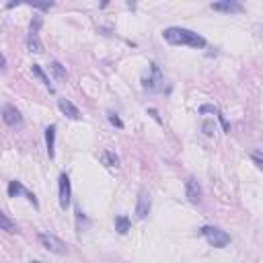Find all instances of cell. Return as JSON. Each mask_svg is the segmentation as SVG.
I'll return each mask as SVG.
<instances>
[{
    "mask_svg": "<svg viewBox=\"0 0 263 263\" xmlns=\"http://www.w3.org/2000/svg\"><path fill=\"white\" fill-rule=\"evenodd\" d=\"M162 37L171 45H189V47H206V39L198 35L196 31L183 29V27H169L162 31Z\"/></svg>",
    "mask_w": 263,
    "mask_h": 263,
    "instance_id": "1",
    "label": "cell"
},
{
    "mask_svg": "<svg viewBox=\"0 0 263 263\" xmlns=\"http://www.w3.org/2000/svg\"><path fill=\"white\" fill-rule=\"evenodd\" d=\"M202 236L208 241V245L210 247H214V249H224L228 243H230V236L222 230V228H218V226H202Z\"/></svg>",
    "mask_w": 263,
    "mask_h": 263,
    "instance_id": "2",
    "label": "cell"
},
{
    "mask_svg": "<svg viewBox=\"0 0 263 263\" xmlns=\"http://www.w3.org/2000/svg\"><path fill=\"white\" fill-rule=\"evenodd\" d=\"M37 241L39 245L50 251V253H56V255H64L66 253V243L62 238H58L56 234H50V232H39L37 234Z\"/></svg>",
    "mask_w": 263,
    "mask_h": 263,
    "instance_id": "3",
    "label": "cell"
},
{
    "mask_svg": "<svg viewBox=\"0 0 263 263\" xmlns=\"http://www.w3.org/2000/svg\"><path fill=\"white\" fill-rule=\"evenodd\" d=\"M0 115H3V122L9 126V128H21L23 126V115L17 107L13 105H5L0 109Z\"/></svg>",
    "mask_w": 263,
    "mask_h": 263,
    "instance_id": "4",
    "label": "cell"
},
{
    "mask_svg": "<svg viewBox=\"0 0 263 263\" xmlns=\"http://www.w3.org/2000/svg\"><path fill=\"white\" fill-rule=\"evenodd\" d=\"M150 206H152L150 194H148L146 189H140V192H138V200H136V218L144 220V218L150 214Z\"/></svg>",
    "mask_w": 263,
    "mask_h": 263,
    "instance_id": "5",
    "label": "cell"
},
{
    "mask_svg": "<svg viewBox=\"0 0 263 263\" xmlns=\"http://www.w3.org/2000/svg\"><path fill=\"white\" fill-rule=\"evenodd\" d=\"M58 185H60V206L66 210L70 206V198H72V187H70V177L66 173L60 175L58 179Z\"/></svg>",
    "mask_w": 263,
    "mask_h": 263,
    "instance_id": "6",
    "label": "cell"
},
{
    "mask_svg": "<svg viewBox=\"0 0 263 263\" xmlns=\"http://www.w3.org/2000/svg\"><path fill=\"white\" fill-rule=\"evenodd\" d=\"M160 82H162L160 68L156 64H150V76L144 80V89L146 91H158L160 89Z\"/></svg>",
    "mask_w": 263,
    "mask_h": 263,
    "instance_id": "7",
    "label": "cell"
},
{
    "mask_svg": "<svg viewBox=\"0 0 263 263\" xmlns=\"http://www.w3.org/2000/svg\"><path fill=\"white\" fill-rule=\"evenodd\" d=\"M9 196L11 198H17V196H25L35 208H39V202H37V198L31 194V192H27L23 185H21V181H11V185H9Z\"/></svg>",
    "mask_w": 263,
    "mask_h": 263,
    "instance_id": "8",
    "label": "cell"
},
{
    "mask_svg": "<svg viewBox=\"0 0 263 263\" xmlns=\"http://www.w3.org/2000/svg\"><path fill=\"white\" fill-rule=\"evenodd\" d=\"M185 196H187V200L192 204H200V200H202V187H200V183H198L196 177H189L185 181Z\"/></svg>",
    "mask_w": 263,
    "mask_h": 263,
    "instance_id": "9",
    "label": "cell"
},
{
    "mask_svg": "<svg viewBox=\"0 0 263 263\" xmlns=\"http://www.w3.org/2000/svg\"><path fill=\"white\" fill-rule=\"evenodd\" d=\"M212 11L224 13V15H234V13H243V7L238 3H230V0H226V3H214Z\"/></svg>",
    "mask_w": 263,
    "mask_h": 263,
    "instance_id": "10",
    "label": "cell"
},
{
    "mask_svg": "<svg viewBox=\"0 0 263 263\" xmlns=\"http://www.w3.org/2000/svg\"><path fill=\"white\" fill-rule=\"evenodd\" d=\"M58 107H60V111H62L66 117H70V119H80L78 107H74L68 99H58Z\"/></svg>",
    "mask_w": 263,
    "mask_h": 263,
    "instance_id": "11",
    "label": "cell"
},
{
    "mask_svg": "<svg viewBox=\"0 0 263 263\" xmlns=\"http://www.w3.org/2000/svg\"><path fill=\"white\" fill-rule=\"evenodd\" d=\"M45 146H47L50 158H54L56 156V126H47L45 128Z\"/></svg>",
    "mask_w": 263,
    "mask_h": 263,
    "instance_id": "12",
    "label": "cell"
},
{
    "mask_svg": "<svg viewBox=\"0 0 263 263\" xmlns=\"http://www.w3.org/2000/svg\"><path fill=\"white\" fill-rule=\"evenodd\" d=\"M0 230H5V232H9V234H15V232H19V228H17V224L0 210Z\"/></svg>",
    "mask_w": 263,
    "mask_h": 263,
    "instance_id": "13",
    "label": "cell"
},
{
    "mask_svg": "<svg viewBox=\"0 0 263 263\" xmlns=\"http://www.w3.org/2000/svg\"><path fill=\"white\" fill-rule=\"evenodd\" d=\"M50 70H52V74H54V78L56 80H60V82H64L66 78H68V72H66V68L58 62V60H54L52 64H50Z\"/></svg>",
    "mask_w": 263,
    "mask_h": 263,
    "instance_id": "14",
    "label": "cell"
},
{
    "mask_svg": "<svg viewBox=\"0 0 263 263\" xmlns=\"http://www.w3.org/2000/svg\"><path fill=\"white\" fill-rule=\"evenodd\" d=\"M101 162L105 164V166H119V156L115 154V152H111V150H103L101 152Z\"/></svg>",
    "mask_w": 263,
    "mask_h": 263,
    "instance_id": "15",
    "label": "cell"
},
{
    "mask_svg": "<svg viewBox=\"0 0 263 263\" xmlns=\"http://www.w3.org/2000/svg\"><path fill=\"white\" fill-rule=\"evenodd\" d=\"M27 47H29V52H33V54H41V52H43V45H41V41H39V37H37L35 33H29Z\"/></svg>",
    "mask_w": 263,
    "mask_h": 263,
    "instance_id": "16",
    "label": "cell"
},
{
    "mask_svg": "<svg viewBox=\"0 0 263 263\" xmlns=\"http://www.w3.org/2000/svg\"><path fill=\"white\" fill-rule=\"evenodd\" d=\"M31 72H33V74H35V76H37V78H39V80H41V82H43V84L47 86V89H50V93H54V86L50 84V78L45 76V72L41 70V66H37V64H33V66H31Z\"/></svg>",
    "mask_w": 263,
    "mask_h": 263,
    "instance_id": "17",
    "label": "cell"
},
{
    "mask_svg": "<svg viewBox=\"0 0 263 263\" xmlns=\"http://www.w3.org/2000/svg\"><path fill=\"white\" fill-rule=\"evenodd\" d=\"M115 230H117L119 234H126V232L130 230V220H128L126 216H117V218H115Z\"/></svg>",
    "mask_w": 263,
    "mask_h": 263,
    "instance_id": "18",
    "label": "cell"
},
{
    "mask_svg": "<svg viewBox=\"0 0 263 263\" xmlns=\"http://www.w3.org/2000/svg\"><path fill=\"white\" fill-rule=\"evenodd\" d=\"M109 122H111L115 128H124V122H122V119H119V117H117L113 111H109Z\"/></svg>",
    "mask_w": 263,
    "mask_h": 263,
    "instance_id": "19",
    "label": "cell"
},
{
    "mask_svg": "<svg viewBox=\"0 0 263 263\" xmlns=\"http://www.w3.org/2000/svg\"><path fill=\"white\" fill-rule=\"evenodd\" d=\"M39 27H41V17H35V19L31 21V33H35V35H37Z\"/></svg>",
    "mask_w": 263,
    "mask_h": 263,
    "instance_id": "20",
    "label": "cell"
},
{
    "mask_svg": "<svg viewBox=\"0 0 263 263\" xmlns=\"http://www.w3.org/2000/svg\"><path fill=\"white\" fill-rule=\"evenodd\" d=\"M35 11H50L54 7V3H47V5H31Z\"/></svg>",
    "mask_w": 263,
    "mask_h": 263,
    "instance_id": "21",
    "label": "cell"
},
{
    "mask_svg": "<svg viewBox=\"0 0 263 263\" xmlns=\"http://www.w3.org/2000/svg\"><path fill=\"white\" fill-rule=\"evenodd\" d=\"M253 160H255L257 166H263V160H261V154L259 152H253Z\"/></svg>",
    "mask_w": 263,
    "mask_h": 263,
    "instance_id": "22",
    "label": "cell"
},
{
    "mask_svg": "<svg viewBox=\"0 0 263 263\" xmlns=\"http://www.w3.org/2000/svg\"><path fill=\"white\" fill-rule=\"evenodd\" d=\"M3 70H7V58L0 54V72H3Z\"/></svg>",
    "mask_w": 263,
    "mask_h": 263,
    "instance_id": "23",
    "label": "cell"
},
{
    "mask_svg": "<svg viewBox=\"0 0 263 263\" xmlns=\"http://www.w3.org/2000/svg\"><path fill=\"white\" fill-rule=\"evenodd\" d=\"M204 130H206V134L210 136V134H212V124H210V122H206V124H204Z\"/></svg>",
    "mask_w": 263,
    "mask_h": 263,
    "instance_id": "24",
    "label": "cell"
},
{
    "mask_svg": "<svg viewBox=\"0 0 263 263\" xmlns=\"http://www.w3.org/2000/svg\"><path fill=\"white\" fill-rule=\"evenodd\" d=\"M31 263H41V261H31Z\"/></svg>",
    "mask_w": 263,
    "mask_h": 263,
    "instance_id": "25",
    "label": "cell"
}]
</instances>
